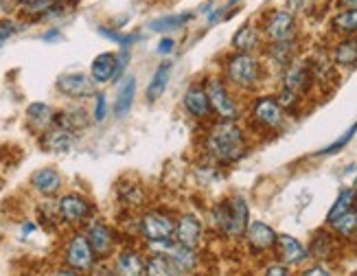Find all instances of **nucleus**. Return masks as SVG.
I'll return each mask as SVG.
<instances>
[{"instance_id": "1", "label": "nucleus", "mask_w": 357, "mask_h": 276, "mask_svg": "<svg viewBox=\"0 0 357 276\" xmlns=\"http://www.w3.org/2000/svg\"><path fill=\"white\" fill-rule=\"evenodd\" d=\"M208 149L222 162H237L245 156V138L232 121L217 123L208 134Z\"/></svg>"}, {"instance_id": "2", "label": "nucleus", "mask_w": 357, "mask_h": 276, "mask_svg": "<svg viewBox=\"0 0 357 276\" xmlns=\"http://www.w3.org/2000/svg\"><path fill=\"white\" fill-rule=\"evenodd\" d=\"M215 222L224 235L241 237L248 230V206L241 197H230L215 208Z\"/></svg>"}, {"instance_id": "3", "label": "nucleus", "mask_w": 357, "mask_h": 276, "mask_svg": "<svg viewBox=\"0 0 357 276\" xmlns=\"http://www.w3.org/2000/svg\"><path fill=\"white\" fill-rule=\"evenodd\" d=\"M228 77L241 88H250L259 77V64L250 55H235L228 61Z\"/></svg>"}, {"instance_id": "4", "label": "nucleus", "mask_w": 357, "mask_h": 276, "mask_svg": "<svg viewBox=\"0 0 357 276\" xmlns=\"http://www.w3.org/2000/svg\"><path fill=\"white\" fill-rule=\"evenodd\" d=\"M92 245L86 237L82 235H77L70 239L68 243V250H66V263L77 270V272H86L92 268Z\"/></svg>"}, {"instance_id": "5", "label": "nucleus", "mask_w": 357, "mask_h": 276, "mask_svg": "<svg viewBox=\"0 0 357 276\" xmlns=\"http://www.w3.org/2000/svg\"><path fill=\"white\" fill-rule=\"evenodd\" d=\"M141 230L149 241H165L176 233V226H174L172 217H167V215L149 213L143 217Z\"/></svg>"}, {"instance_id": "6", "label": "nucleus", "mask_w": 357, "mask_h": 276, "mask_svg": "<svg viewBox=\"0 0 357 276\" xmlns=\"http://www.w3.org/2000/svg\"><path fill=\"white\" fill-rule=\"evenodd\" d=\"M57 88L64 92L68 97H77V99H84V97H92L95 95V82L90 77L82 75V72H70V75H61L57 79Z\"/></svg>"}, {"instance_id": "7", "label": "nucleus", "mask_w": 357, "mask_h": 276, "mask_svg": "<svg viewBox=\"0 0 357 276\" xmlns=\"http://www.w3.org/2000/svg\"><path fill=\"white\" fill-rule=\"evenodd\" d=\"M208 99H211V107L213 110L220 114V116H224V118H235L237 116V107H235V101L230 99V95L226 92V88L217 82V79H213L211 84H208Z\"/></svg>"}, {"instance_id": "8", "label": "nucleus", "mask_w": 357, "mask_h": 276, "mask_svg": "<svg viewBox=\"0 0 357 276\" xmlns=\"http://www.w3.org/2000/svg\"><path fill=\"white\" fill-rule=\"evenodd\" d=\"M255 116L261 125L266 128H278L283 123V107L276 99L272 97H263L255 103Z\"/></svg>"}, {"instance_id": "9", "label": "nucleus", "mask_w": 357, "mask_h": 276, "mask_svg": "<svg viewBox=\"0 0 357 276\" xmlns=\"http://www.w3.org/2000/svg\"><path fill=\"white\" fill-rule=\"evenodd\" d=\"M199 237H202V224H199V220L195 217V215H184V217L176 226V239H178V243L195 250L197 243H199Z\"/></svg>"}, {"instance_id": "10", "label": "nucleus", "mask_w": 357, "mask_h": 276, "mask_svg": "<svg viewBox=\"0 0 357 276\" xmlns=\"http://www.w3.org/2000/svg\"><path fill=\"white\" fill-rule=\"evenodd\" d=\"M248 241H250V245L255 250H270V248H274V243H276V233L274 230L268 226V224H263V222H255V224H250L248 226Z\"/></svg>"}, {"instance_id": "11", "label": "nucleus", "mask_w": 357, "mask_h": 276, "mask_svg": "<svg viewBox=\"0 0 357 276\" xmlns=\"http://www.w3.org/2000/svg\"><path fill=\"white\" fill-rule=\"evenodd\" d=\"M294 33V15L287 11H276L268 20V36L274 42H287Z\"/></svg>"}, {"instance_id": "12", "label": "nucleus", "mask_w": 357, "mask_h": 276, "mask_svg": "<svg viewBox=\"0 0 357 276\" xmlns=\"http://www.w3.org/2000/svg\"><path fill=\"white\" fill-rule=\"evenodd\" d=\"M119 75V57L114 53H101L92 59V77L97 82H110L116 79Z\"/></svg>"}, {"instance_id": "13", "label": "nucleus", "mask_w": 357, "mask_h": 276, "mask_svg": "<svg viewBox=\"0 0 357 276\" xmlns=\"http://www.w3.org/2000/svg\"><path fill=\"white\" fill-rule=\"evenodd\" d=\"M59 213L66 222H82L88 217L90 206L79 195H66V197H61V202H59Z\"/></svg>"}, {"instance_id": "14", "label": "nucleus", "mask_w": 357, "mask_h": 276, "mask_svg": "<svg viewBox=\"0 0 357 276\" xmlns=\"http://www.w3.org/2000/svg\"><path fill=\"white\" fill-rule=\"evenodd\" d=\"M184 107L189 110L193 116L204 118L211 114V99H208V92L202 90V88H191L186 92L184 97Z\"/></svg>"}, {"instance_id": "15", "label": "nucleus", "mask_w": 357, "mask_h": 276, "mask_svg": "<svg viewBox=\"0 0 357 276\" xmlns=\"http://www.w3.org/2000/svg\"><path fill=\"white\" fill-rule=\"evenodd\" d=\"M147 266L141 254L136 252H123L116 259V276H145Z\"/></svg>"}, {"instance_id": "16", "label": "nucleus", "mask_w": 357, "mask_h": 276, "mask_svg": "<svg viewBox=\"0 0 357 276\" xmlns=\"http://www.w3.org/2000/svg\"><path fill=\"white\" fill-rule=\"evenodd\" d=\"M184 272L178 268L176 261L169 254H153L147 263V276H182Z\"/></svg>"}, {"instance_id": "17", "label": "nucleus", "mask_w": 357, "mask_h": 276, "mask_svg": "<svg viewBox=\"0 0 357 276\" xmlns=\"http://www.w3.org/2000/svg\"><path fill=\"white\" fill-rule=\"evenodd\" d=\"M276 243H278V248H281L285 263H301V261L307 259V250L298 239H294L289 235H281L276 239Z\"/></svg>"}, {"instance_id": "18", "label": "nucleus", "mask_w": 357, "mask_h": 276, "mask_svg": "<svg viewBox=\"0 0 357 276\" xmlns=\"http://www.w3.org/2000/svg\"><path fill=\"white\" fill-rule=\"evenodd\" d=\"M307 88H309V70L303 64L291 66L285 72V92L294 97V95H298V92H303Z\"/></svg>"}, {"instance_id": "19", "label": "nucleus", "mask_w": 357, "mask_h": 276, "mask_svg": "<svg viewBox=\"0 0 357 276\" xmlns=\"http://www.w3.org/2000/svg\"><path fill=\"white\" fill-rule=\"evenodd\" d=\"M88 241L92 245V250H95V254H107L112 250V233L107 230L105 226L101 224H95L90 228V233H88Z\"/></svg>"}, {"instance_id": "20", "label": "nucleus", "mask_w": 357, "mask_h": 276, "mask_svg": "<svg viewBox=\"0 0 357 276\" xmlns=\"http://www.w3.org/2000/svg\"><path fill=\"white\" fill-rule=\"evenodd\" d=\"M134 95H136V79L134 77H126V82L121 84L119 95H116V105H114L116 116H126L130 112V107L134 103Z\"/></svg>"}, {"instance_id": "21", "label": "nucleus", "mask_w": 357, "mask_h": 276, "mask_svg": "<svg viewBox=\"0 0 357 276\" xmlns=\"http://www.w3.org/2000/svg\"><path fill=\"white\" fill-rule=\"evenodd\" d=\"M59 184H61V178L55 169H42V171L33 176V187L44 195H53L59 189Z\"/></svg>"}, {"instance_id": "22", "label": "nucleus", "mask_w": 357, "mask_h": 276, "mask_svg": "<svg viewBox=\"0 0 357 276\" xmlns=\"http://www.w3.org/2000/svg\"><path fill=\"white\" fill-rule=\"evenodd\" d=\"M355 202H357V193L353 189H344L342 193L337 195L335 202H333V206H331V210L327 215V222L333 224L337 217H342V215H347L349 210H353Z\"/></svg>"}, {"instance_id": "23", "label": "nucleus", "mask_w": 357, "mask_h": 276, "mask_svg": "<svg viewBox=\"0 0 357 276\" xmlns=\"http://www.w3.org/2000/svg\"><path fill=\"white\" fill-rule=\"evenodd\" d=\"M169 75H172V66H169V64H160L158 70L153 72L151 82H149V88H147V97L151 101H156L165 92V88L169 84Z\"/></svg>"}, {"instance_id": "24", "label": "nucleus", "mask_w": 357, "mask_h": 276, "mask_svg": "<svg viewBox=\"0 0 357 276\" xmlns=\"http://www.w3.org/2000/svg\"><path fill=\"white\" fill-rule=\"evenodd\" d=\"M333 57L340 66H355L357 64V40L351 38V40L340 42L333 51Z\"/></svg>"}, {"instance_id": "25", "label": "nucleus", "mask_w": 357, "mask_h": 276, "mask_svg": "<svg viewBox=\"0 0 357 276\" xmlns=\"http://www.w3.org/2000/svg\"><path fill=\"white\" fill-rule=\"evenodd\" d=\"M44 145L46 149H51V151H66L73 147V134L66 132L64 128H59V130H53L44 136Z\"/></svg>"}, {"instance_id": "26", "label": "nucleus", "mask_w": 357, "mask_h": 276, "mask_svg": "<svg viewBox=\"0 0 357 276\" xmlns=\"http://www.w3.org/2000/svg\"><path fill=\"white\" fill-rule=\"evenodd\" d=\"M333 228L337 235H344V237H351L357 233V213L355 210H349L342 217H337L333 222Z\"/></svg>"}, {"instance_id": "27", "label": "nucleus", "mask_w": 357, "mask_h": 276, "mask_svg": "<svg viewBox=\"0 0 357 276\" xmlns=\"http://www.w3.org/2000/svg\"><path fill=\"white\" fill-rule=\"evenodd\" d=\"M235 46L239 51H250L255 49V44H257V33H255V29L250 24H245L237 31V36H235Z\"/></svg>"}, {"instance_id": "28", "label": "nucleus", "mask_w": 357, "mask_h": 276, "mask_svg": "<svg viewBox=\"0 0 357 276\" xmlns=\"http://www.w3.org/2000/svg\"><path fill=\"white\" fill-rule=\"evenodd\" d=\"M191 20V13H182V15H174V18H162V20H156L151 22L149 29L151 31H172V29H180L184 22Z\"/></svg>"}, {"instance_id": "29", "label": "nucleus", "mask_w": 357, "mask_h": 276, "mask_svg": "<svg viewBox=\"0 0 357 276\" xmlns=\"http://www.w3.org/2000/svg\"><path fill=\"white\" fill-rule=\"evenodd\" d=\"M333 26L340 29V31H347V33H353V31H357V9L342 11L333 20Z\"/></svg>"}, {"instance_id": "30", "label": "nucleus", "mask_w": 357, "mask_h": 276, "mask_svg": "<svg viewBox=\"0 0 357 276\" xmlns=\"http://www.w3.org/2000/svg\"><path fill=\"white\" fill-rule=\"evenodd\" d=\"M355 132H357V123H353V125L342 134V136H340L337 138V141L333 143V145H329V147H324V149H320L318 153H320V156H327V153H337L340 149H342V147H347V143L351 141V138L355 136Z\"/></svg>"}, {"instance_id": "31", "label": "nucleus", "mask_w": 357, "mask_h": 276, "mask_svg": "<svg viewBox=\"0 0 357 276\" xmlns=\"http://www.w3.org/2000/svg\"><path fill=\"white\" fill-rule=\"evenodd\" d=\"M29 116L33 118V121H38V123H44V121H49L51 110L44 103H33V105L29 107Z\"/></svg>"}, {"instance_id": "32", "label": "nucleus", "mask_w": 357, "mask_h": 276, "mask_svg": "<svg viewBox=\"0 0 357 276\" xmlns=\"http://www.w3.org/2000/svg\"><path fill=\"white\" fill-rule=\"evenodd\" d=\"M95 118L97 121H103L105 118V97L99 95L97 97V110H95Z\"/></svg>"}, {"instance_id": "33", "label": "nucleus", "mask_w": 357, "mask_h": 276, "mask_svg": "<svg viewBox=\"0 0 357 276\" xmlns=\"http://www.w3.org/2000/svg\"><path fill=\"white\" fill-rule=\"evenodd\" d=\"M11 33H13V24L11 22H0V44H3Z\"/></svg>"}, {"instance_id": "34", "label": "nucleus", "mask_w": 357, "mask_h": 276, "mask_svg": "<svg viewBox=\"0 0 357 276\" xmlns=\"http://www.w3.org/2000/svg\"><path fill=\"white\" fill-rule=\"evenodd\" d=\"M172 49H174V40H169V38H165V40L158 44V53H160V55H167Z\"/></svg>"}, {"instance_id": "35", "label": "nucleus", "mask_w": 357, "mask_h": 276, "mask_svg": "<svg viewBox=\"0 0 357 276\" xmlns=\"http://www.w3.org/2000/svg\"><path fill=\"white\" fill-rule=\"evenodd\" d=\"M266 276H289V274H287V268H283V266H272L266 272Z\"/></svg>"}, {"instance_id": "36", "label": "nucleus", "mask_w": 357, "mask_h": 276, "mask_svg": "<svg viewBox=\"0 0 357 276\" xmlns=\"http://www.w3.org/2000/svg\"><path fill=\"white\" fill-rule=\"evenodd\" d=\"M303 276H331V274L324 270V268H312V270H307Z\"/></svg>"}, {"instance_id": "37", "label": "nucleus", "mask_w": 357, "mask_h": 276, "mask_svg": "<svg viewBox=\"0 0 357 276\" xmlns=\"http://www.w3.org/2000/svg\"><path fill=\"white\" fill-rule=\"evenodd\" d=\"M97 276H116V272L112 274V270H105V268H103V270L97 272Z\"/></svg>"}, {"instance_id": "38", "label": "nucleus", "mask_w": 357, "mask_h": 276, "mask_svg": "<svg viewBox=\"0 0 357 276\" xmlns=\"http://www.w3.org/2000/svg\"><path fill=\"white\" fill-rule=\"evenodd\" d=\"M342 3H344L349 9H357V0H342Z\"/></svg>"}, {"instance_id": "39", "label": "nucleus", "mask_w": 357, "mask_h": 276, "mask_svg": "<svg viewBox=\"0 0 357 276\" xmlns=\"http://www.w3.org/2000/svg\"><path fill=\"white\" fill-rule=\"evenodd\" d=\"M55 276H82V274H77V272H57Z\"/></svg>"}, {"instance_id": "40", "label": "nucleus", "mask_w": 357, "mask_h": 276, "mask_svg": "<svg viewBox=\"0 0 357 276\" xmlns=\"http://www.w3.org/2000/svg\"><path fill=\"white\" fill-rule=\"evenodd\" d=\"M44 40H57V31H51L49 36H44Z\"/></svg>"}, {"instance_id": "41", "label": "nucleus", "mask_w": 357, "mask_h": 276, "mask_svg": "<svg viewBox=\"0 0 357 276\" xmlns=\"http://www.w3.org/2000/svg\"><path fill=\"white\" fill-rule=\"evenodd\" d=\"M18 3H29V5H33V3H38V0H18Z\"/></svg>"}]
</instances>
